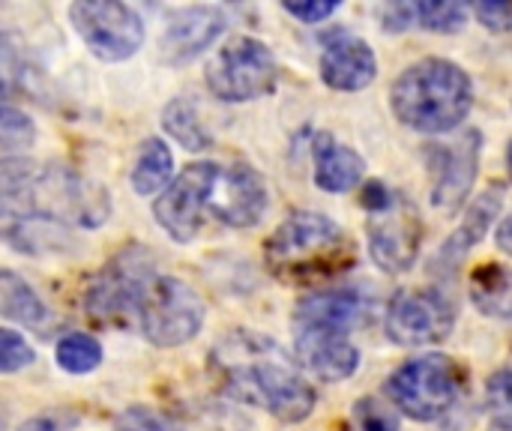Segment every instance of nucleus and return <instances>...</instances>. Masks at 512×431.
<instances>
[{
	"mask_svg": "<svg viewBox=\"0 0 512 431\" xmlns=\"http://www.w3.org/2000/svg\"><path fill=\"white\" fill-rule=\"evenodd\" d=\"M30 360H33V348H30L18 333L3 330V333H0V369H3L6 375H12V372L24 369Z\"/></svg>",
	"mask_w": 512,
	"mask_h": 431,
	"instance_id": "obj_29",
	"label": "nucleus"
},
{
	"mask_svg": "<svg viewBox=\"0 0 512 431\" xmlns=\"http://www.w3.org/2000/svg\"><path fill=\"white\" fill-rule=\"evenodd\" d=\"M366 300L360 291L351 288H327L312 291L297 306V327H333V330H351L366 318Z\"/></svg>",
	"mask_w": 512,
	"mask_h": 431,
	"instance_id": "obj_18",
	"label": "nucleus"
},
{
	"mask_svg": "<svg viewBox=\"0 0 512 431\" xmlns=\"http://www.w3.org/2000/svg\"><path fill=\"white\" fill-rule=\"evenodd\" d=\"M354 417H357V429L360 431H399L396 414L378 399H360L354 408Z\"/></svg>",
	"mask_w": 512,
	"mask_h": 431,
	"instance_id": "obj_28",
	"label": "nucleus"
},
{
	"mask_svg": "<svg viewBox=\"0 0 512 431\" xmlns=\"http://www.w3.org/2000/svg\"><path fill=\"white\" fill-rule=\"evenodd\" d=\"M162 126H165V132H168L177 144H183L186 150H204V147L210 144V135L204 132V126H201L195 108H192L186 99H174V102L162 111Z\"/></svg>",
	"mask_w": 512,
	"mask_h": 431,
	"instance_id": "obj_23",
	"label": "nucleus"
},
{
	"mask_svg": "<svg viewBox=\"0 0 512 431\" xmlns=\"http://www.w3.org/2000/svg\"><path fill=\"white\" fill-rule=\"evenodd\" d=\"M225 30V15L213 6H186L168 15V27L162 33V54L171 63L192 60L204 48H210Z\"/></svg>",
	"mask_w": 512,
	"mask_h": 431,
	"instance_id": "obj_15",
	"label": "nucleus"
},
{
	"mask_svg": "<svg viewBox=\"0 0 512 431\" xmlns=\"http://www.w3.org/2000/svg\"><path fill=\"white\" fill-rule=\"evenodd\" d=\"M453 324H456V309L447 300V294L435 288L399 291L387 306V336L405 348L444 342Z\"/></svg>",
	"mask_w": 512,
	"mask_h": 431,
	"instance_id": "obj_11",
	"label": "nucleus"
},
{
	"mask_svg": "<svg viewBox=\"0 0 512 431\" xmlns=\"http://www.w3.org/2000/svg\"><path fill=\"white\" fill-rule=\"evenodd\" d=\"M471 300L492 318H512V270L486 264L471 279Z\"/></svg>",
	"mask_w": 512,
	"mask_h": 431,
	"instance_id": "obj_21",
	"label": "nucleus"
},
{
	"mask_svg": "<svg viewBox=\"0 0 512 431\" xmlns=\"http://www.w3.org/2000/svg\"><path fill=\"white\" fill-rule=\"evenodd\" d=\"M294 351L300 366L327 384L351 378L360 366V351L351 345L348 333L333 327H297Z\"/></svg>",
	"mask_w": 512,
	"mask_h": 431,
	"instance_id": "obj_14",
	"label": "nucleus"
},
{
	"mask_svg": "<svg viewBox=\"0 0 512 431\" xmlns=\"http://www.w3.org/2000/svg\"><path fill=\"white\" fill-rule=\"evenodd\" d=\"M507 165H510V177H512V144H510V150H507Z\"/></svg>",
	"mask_w": 512,
	"mask_h": 431,
	"instance_id": "obj_36",
	"label": "nucleus"
},
{
	"mask_svg": "<svg viewBox=\"0 0 512 431\" xmlns=\"http://www.w3.org/2000/svg\"><path fill=\"white\" fill-rule=\"evenodd\" d=\"M138 324L156 348H180L204 327V300L183 279L156 276L141 300Z\"/></svg>",
	"mask_w": 512,
	"mask_h": 431,
	"instance_id": "obj_6",
	"label": "nucleus"
},
{
	"mask_svg": "<svg viewBox=\"0 0 512 431\" xmlns=\"http://www.w3.org/2000/svg\"><path fill=\"white\" fill-rule=\"evenodd\" d=\"M267 210V186L249 165H231L219 171V183L210 198V216L231 228H252Z\"/></svg>",
	"mask_w": 512,
	"mask_h": 431,
	"instance_id": "obj_13",
	"label": "nucleus"
},
{
	"mask_svg": "<svg viewBox=\"0 0 512 431\" xmlns=\"http://www.w3.org/2000/svg\"><path fill=\"white\" fill-rule=\"evenodd\" d=\"M0 309H3V318L21 324V327H30V330H45L51 327V315L48 309L42 306V300L33 294V288L15 276L12 270H3L0 273Z\"/></svg>",
	"mask_w": 512,
	"mask_h": 431,
	"instance_id": "obj_20",
	"label": "nucleus"
},
{
	"mask_svg": "<svg viewBox=\"0 0 512 431\" xmlns=\"http://www.w3.org/2000/svg\"><path fill=\"white\" fill-rule=\"evenodd\" d=\"M375 72H378L375 51L369 48V42L354 39V36H342V39L330 42L321 57L324 84L333 90H342V93L369 87L375 81Z\"/></svg>",
	"mask_w": 512,
	"mask_h": 431,
	"instance_id": "obj_16",
	"label": "nucleus"
},
{
	"mask_svg": "<svg viewBox=\"0 0 512 431\" xmlns=\"http://www.w3.org/2000/svg\"><path fill=\"white\" fill-rule=\"evenodd\" d=\"M381 18L387 30H402L411 21H417V3H387L381 9Z\"/></svg>",
	"mask_w": 512,
	"mask_h": 431,
	"instance_id": "obj_33",
	"label": "nucleus"
},
{
	"mask_svg": "<svg viewBox=\"0 0 512 431\" xmlns=\"http://www.w3.org/2000/svg\"><path fill=\"white\" fill-rule=\"evenodd\" d=\"M417 21L426 30H438V33H453L465 24V6L462 3H417Z\"/></svg>",
	"mask_w": 512,
	"mask_h": 431,
	"instance_id": "obj_26",
	"label": "nucleus"
},
{
	"mask_svg": "<svg viewBox=\"0 0 512 431\" xmlns=\"http://www.w3.org/2000/svg\"><path fill=\"white\" fill-rule=\"evenodd\" d=\"M480 24H486L489 30L495 33H504V30H512V3H501V0H483L474 6Z\"/></svg>",
	"mask_w": 512,
	"mask_h": 431,
	"instance_id": "obj_31",
	"label": "nucleus"
},
{
	"mask_svg": "<svg viewBox=\"0 0 512 431\" xmlns=\"http://www.w3.org/2000/svg\"><path fill=\"white\" fill-rule=\"evenodd\" d=\"M114 431H174V426L147 408H129L126 414H120Z\"/></svg>",
	"mask_w": 512,
	"mask_h": 431,
	"instance_id": "obj_30",
	"label": "nucleus"
},
{
	"mask_svg": "<svg viewBox=\"0 0 512 431\" xmlns=\"http://www.w3.org/2000/svg\"><path fill=\"white\" fill-rule=\"evenodd\" d=\"M480 132H465L462 138L435 147L432 162H435V186H432V204L441 213H456L477 177V162H480Z\"/></svg>",
	"mask_w": 512,
	"mask_h": 431,
	"instance_id": "obj_12",
	"label": "nucleus"
},
{
	"mask_svg": "<svg viewBox=\"0 0 512 431\" xmlns=\"http://www.w3.org/2000/svg\"><path fill=\"white\" fill-rule=\"evenodd\" d=\"M489 411L501 429L512 431V369L498 372L489 381Z\"/></svg>",
	"mask_w": 512,
	"mask_h": 431,
	"instance_id": "obj_27",
	"label": "nucleus"
},
{
	"mask_svg": "<svg viewBox=\"0 0 512 431\" xmlns=\"http://www.w3.org/2000/svg\"><path fill=\"white\" fill-rule=\"evenodd\" d=\"M315 183L324 189V192H348L360 183L363 177V159L360 153H354L351 147L339 144L333 135L321 132L315 138Z\"/></svg>",
	"mask_w": 512,
	"mask_h": 431,
	"instance_id": "obj_19",
	"label": "nucleus"
},
{
	"mask_svg": "<svg viewBox=\"0 0 512 431\" xmlns=\"http://www.w3.org/2000/svg\"><path fill=\"white\" fill-rule=\"evenodd\" d=\"M36 132H33V123L12 105H3V114H0V144H3V156L12 159V153H24L30 144H33Z\"/></svg>",
	"mask_w": 512,
	"mask_h": 431,
	"instance_id": "obj_25",
	"label": "nucleus"
},
{
	"mask_svg": "<svg viewBox=\"0 0 512 431\" xmlns=\"http://www.w3.org/2000/svg\"><path fill=\"white\" fill-rule=\"evenodd\" d=\"M270 273L294 285H318L345 273L354 264V243L321 213L288 216L264 246Z\"/></svg>",
	"mask_w": 512,
	"mask_h": 431,
	"instance_id": "obj_2",
	"label": "nucleus"
},
{
	"mask_svg": "<svg viewBox=\"0 0 512 431\" xmlns=\"http://www.w3.org/2000/svg\"><path fill=\"white\" fill-rule=\"evenodd\" d=\"M54 357H57V366H60L63 372H69V375H87V372H93V369L99 366L102 348H99V342H96L93 336H87V333H72V336H63V339L57 342Z\"/></svg>",
	"mask_w": 512,
	"mask_h": 431,
	"instance_id": "obj_24",
	"label": "nucleus"
},
{
	"mask_svg": "<svg viewBox=\"0 0 512 431\" xmlns=\"http://www.w3.org/2000/svg\"><path fill=\"white\" fill-rule=\"evenodd\" d=\"M69 18L87 48L108 63L132 57L144 42V24L138 12L126 3L81 0L69 6Z\"/></svg>",
	"mask_w": 512,
	"mask_h": 431,
	"instance_id": "obj_9",
	"label": "nucleus"
},
{
	"mask_svg": "<svg viewBox=\"0 0 512 431\" xmlns=\"http://www.w3.org/2000/svg\"><path fill=\"white\" fill-rule=\"evenodd\" d=\"M171 165H174V156H171L168 144H162L159 138H147L141 153H138L135 171H132L135 192L138 195L159 192L168 183V177H171Z\"/></svg>",
	"mask_w": 512,
	"mask_h": 431,
	"instance_id": "obj_22",
	"label": "nucleus"
},
{
	"mask_svg": "<svg viewBox=\"0 0 512 431\" xmlns=\"http://www.w3.org/2000/svg\"><path fill=\"white\" fill-rule=\"evenodd\" d=\"M339 9V3L333 0H306V3H285V12L306 21V24H318L324 18H330Z\"/></svg>",
	"mask_w": 512,
	"mask_h": 431,
	"instance_id": "obj_32",
	"label": "nucleus"
},
{
	"mask_svg": "<svg viewBox=\"0 0 512 431\" xmlns=\"http://www.w3.org/2000/svg\"><path fill=\"white\" fill-rule=\"evenodd\" d=\"M18 431H63L57 423H51V420H45V417H36V420H27L24 426Z\"/></svg>",
	"mask_w": 512,
	"mask_h": 431,
	"instance_id": "obj_34",
	"label": "nucleus"
},
{
	"mask_svg": "<svg viewBox=\"0 0 512 431\" xmlns=\"http://www.w3.org/2000/svg\"><path fill=\"white\" fill-rule=\"evenodd\" d=\"M495 431H510V429H501V426H498V429H495Z\"/></svg>",
	"mask_w": 512,
	"mask_h": 431,
	"instance_id": "obj_37",
	"label": "nucleus"
},
{
	"mask_svg": "<svg viewBox=\"0 0 512 431\" xmlns=\"http://www.w3.org/2000/svg\"><path fill=\"white\" fill-rule=\"evenodd\" d=\"M363 207L369 210L366 234L375 264L387 273L411 270L423 243V219L414 201L375 180L363 189Z\"/></svg>",
	"mask_w": 512,
	"mask_h": 431,
	"instance_id": "obj_4",
	"label": "nucleus"
},
{
	"mask_svg": "<svg viewBox=\"0 0 512 431\" xmlns=\"http://www.w3.org/2000/svg\"><path fill=\"white\" fill-rule=\"evenodd\" d=\"M498 246H501L507 255H512V216L498 228Z\"/></svg>",
	"mask_w": 512,
	"mask_h": 431,
	"instance_id": "obj_35",
	"label": "nucleus"
},
{
	"mask_svg": "<svg viewBox=\"0 0 512 431\" xmlns=\"http://www.w3.org/2000/svg\"><path fill=\"white\" fill-rule=\"evenodd\" d=\"M219 165L213 162H198L189 165L153 204L156 222L177 240V243H192L195 234L201 231L204 213H210V198L219 183Z\"/></svg>",
	"mask_w": 512,
	"mask_h": 431,
	"instance_id": "obj_10",
	"label": "nucleus"
},
{
	"mask_svg": "<svg viewBox=\"0 0 512 431\" xmlns=\"http://www.w3.org/2000/svg\"><path fill=\"white\" fill-rule=\"evenodd\" d=\"M390 96L396 117L426 135L456 129L474 105V87L468 72L441 57H429L408 66L396 78Z\"/></svg>",
	"mask_w": 512,
	"mask_h": 431,
	"instance_id": "obj_3",
	"label": "nucleus"
},
{
	"mask_svg": "<svg viewBox=\"0 0 512 431\" xmlns=\"http://www.w3.org/2000/svg\"><path fill=\"white\" fill-rule=\"evenodd\" d=\"M210 366L225 393L246 405L267 408L282 423H300L315 408V390L267 336L246 330L225 336L213 348Z\"/></svg>",
	"mask_w": 512,
	"mask_h": 431,
	"instance_id": "obj_1",
	"label": "nucleus"
},
{
	"mask_svg": "<svg viewBox=\"0 0 512 431\" xmlns=\"http://www.w3.org/2000/svg\"><path fill=\"white\" fill-rule=\"evenodd\" d=\"M462 393V372L453 360L432 354L399 366L387 381L390 402L411 420L429 423L447 414Z\"/></svg>",
	"mask_w": 512,
	"mask_h": 431,
	"instance_id": "obj_5",
	"label": "nucleus"
},
{
	"mask_svg": "<svg viewBox=\"0 0 512 431\" xmlns=\"http://www.w3.org/2000/svg\"><path fill=\"white\" fill-rule=\"evenodd\" d=\"M276 72V60L264 42L237 36L210 60L207 87L222 102H249L273 90Z\"/></svg>",
	"mask_w": 512,
	"mask_h": 431,
	"instance_id": "obj_8",
	"label": "nucleus"
},
{
	"mask_svg": "<svg viewBox=\"0 0 512 431\" xmlns=\"http://www.w3.org/2000/svg\"><path fill=\"white\" fill-rule=\"evenodd\" d=\"M504 210V189L501 186H492V189H486L474 204H471V210L465 213V219H462V225H459V231L444 243V249L435 255V264H432V270L435 273H453L456 267H459V261L486 237V231H489V225L495 222V216Z\"/></svg>",
	"mask_w": 512,
	"mask_h": 431,
	"instance_id": "obj_17",
	"label": "nucleus"
},
{
	"mask_svg": "<svg viewBox=\"0 0 512 431\" xmlns=\"http://www.w3.org/2000/svg\"><path fill=\"white\" fill-rule=\"evenodd\" d=\"M153 279V255L147 249L132 246L120 252L90 282L84 294V309L96 324H126L129 318H138L144 291Z\"/></svg>",
	"mask_w": 512,
	"mask_h": 431,
	"instance_id": "obj_7",
	"label": "nucleus"
}]
</instances>
